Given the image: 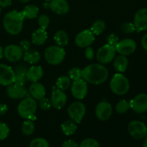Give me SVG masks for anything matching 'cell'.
Wrapping results in <instances>:
<instances>
[{
    "mask_svg": "<svg viewBox=\"0 0 147 147\" xmlns=\"http://www.w3.org/2000/svg\"><path fill=\"white\" fill-rule=\"evenodd\" d=\"M88 84L83 78L75 80L71 85V93L73 97L78 100L85 98L88 93Z\"/></svg>",
    "mask_w": 147,
    "mask_h": 147,
    "instance_id": "cell-12",
    "label": "cell"
},
{
    "mask_svg": "<svg viewBox=\"0 0 147 147\" xmlns=\"http://www.w3.org/2000/svg\"><path fill=\"white\" fill-rule=\"evenodd\" d=\"M18 1L21 3H27L28 1H30V0H18Z\"/></svg>",
    "mask_w": 147,
    "mask_h": 147,
    "instance_id": "cell-49",
    "label": "cell"
},
{
    "mask_svg": "<svg viewBox=\"0 0 147 147\" xmlns=\"http://www.w3.org/2000/svg\"><path fill=\"white\" fill-rule=\"evenodd\" d=\"M95 41V35L90 30H85L80 32L75 38L76 45L79 47L85 48L91 45Z\"/></svg>",
    "mask_w": 147,
    "mask_h": 147,
    "instance_id": "cell-14",
    "label": "cell"
},
{
    "mask_svg": "<svg viewBox=\"0 0 147 147\" xmlns=\"http://www.w3.org/2000/svg\"><path fill=\"white\" fill-rule=\"evenodd\" d=\"M112 113L113 108L111 104L107 101H101L98 103L95 110L96 118L102 121L109 120L112 116Z\"/></svg>",
    "mask_w": 147,
    "mask_h": 147,
    "instance_id": "cell-13",
    "label": "cell"
},
{
    "mask_svg": "<svg viewBox=\"0 0 147 147\" xmlns=\"http://www.w3.org/2000/svg\"><path fill=\"white\" fill-rule=\"evenodd\" d=\"M130 109V103L126 100H121L116 104V111L119 114H124Z\"/></svg>",
    "mask_w": 147,
    "mask_h": 147,
    "instance_id": "cell-32",
    "label": "cell"
},
{
    "mask_svg": "<svg viewBox=\"0 0 147 147\" xmlns=\"http://www.w3.org/2000/svg\"><path fill=\"white\" fill-rule=\"evenodd\" d=\"M30 147H50L48 142L43 138H35L30 144Z\"/></svg>",
    "mask_w": 147,
    "mask_h": 147,
    "instance_id": "cell-35",
    "label": "cell"
},
{
    "mask_svg": "<svg viewBox=\"0 0 147 147\" xmlns=\"http://www.w3.org/2000/svg\"><path fill=\"white\" fill-rule=\"evenodd\" d=\"M142 147H147V136L144 138V141Z\"/></svg>",
    "mask_w": 147,
    "mask_h": 147,
    "instance_id": "cell-48",
    "label": "cell"
},
{
    "mask_svg": "<svg viewBox=\"0 0 147 147\" xmlns=\"http://www.w3.org/2000/svg\"><path fill=\"white\" fill-rule=\"evenodd\" d=\"M15 74L10 66L6 64H0V85L8 86L14 83Z\"/></svg>",
    "mask_w": 147,
    "mask_h": 147,
    "instance_id": "cell-15",
    "label": "cell"
},
{
    "mask_svg": "<svg viewBox=\"0 0 147 147\" xmlns=\"http://www.w3.org/2000/svg\"><path fill=\"white\" fill-rule=\"evenodd\" d=\"M128 65H129V60L126 56L120 55L114 58L113 67H114L115 70L118 73H123L126 71Z\"/></svg>",
    "mask_w": 147,
    "mask_h": 147,
    "instance_id": "cell-24",
    "label": "cell"
},
{
    "mask_svg": "<svg viewBox=\"0 0 147 147\" xmlns=\"http://www.w3.org/2000/svg\"><path fill=\"white\" fill-rule=\"evenodd\" d=\"M108 78L109 70L100 63L88 65L82 70V78L90 84H101L106 81Z\"/></svg>",
    "mask_w": 147,
    "mask_h": 147,
    "instance_id": "cell-1",
    "label": "cell"
},
{
    "mask_svg": "<svg viewBox=\"0 0 147 147\" xmlns=\"http://www.w3.org/2000/svg\"><path fill=\"white\" fill-rule=\"evenodd\" d=\"M50 8L57 15H65L70 9L69 4L66 0H51Z\"/></svg>",
    "mask_w": 147,
    "mask_h": 147,
    "instance_id": "cell-19",
    "label": "cell"
},
{
    "mask_svg": "<svg viewBox=\"0 0 147 147\" xmlns=\"http://www.w3.org/2000/svg\"><path fill=\"white\" fill-rule=\"evenodd\" d=\"M0 13H1V7H0Z\"/></svg>",
    "mask_w": 147,
    "mask_h": 147,
    "instance_id": "cell-51",
    "label": "cell"
},
{
    "mask_svg": "<svg viewBox=\"0 0 147 147\" xmlns=\"http://www.w3.org/2000/svg\"><path fill=\"white\" fill-rule=\"evenodd\" d=\"M71 85V80L68 76H62L57 78L56 81V87L62 90H65Z\"/></svg>",
    "mask_w": 147,
    "mask_h": 147,
    "instance_id": "cell-30",
    "label": "cell"
},
{
    "mask_svg": "<svg viewBox=\"0 0 147 147\" xmlns=\"http://www.w3.org/2000/svg\"><path fill=\"white\" fill-rule=\"evenodd\" d=\"M12 0H0V7H7L11 4Z\"/></svg>",
    "mask_w": 147,
    "mask_h": 147,
    "instance_id": "cell-46",
    "label": "cell"
},
{
    "mask_svg": "<svg viewBox=\"0 0 147 147\" xmlns=\"http://www.w3.org/2000/svg\"><path fill=\"white\" fill-rule=\"evenodd\" d=\"M29 67L27 65L20 64L16 66L14 68V74H15V80L14 83L20 85V86H24L27 83V77H26V73Z\"/></svg>",
    "mask_w": 147,
    "mask_h": 147,
    "instance_id": "cell-21",
    "label": "cell"
},
{
    "mask_svg": "<svg viewBox=\"0 0 147 147\" xmlns=\"http://www.w3.org/2000/svg\"><path fill=\"white\" fill-rule=\"evenodd\" d=\"M24 17L21 11L12 10L5 14L3 19L4 30L11 35H17L23 28Z\"/></svg>",
    "mask_w": 147,
    "mask_h": 147,
    "instance_id": "cell-2",
    "label": "cell"
},
{
    "mask_svg": "<svg viewBox=\"0 0 147 147\" xmlns=\"http://www.w3.org/2000/svg\"><path fill=\"white\" fill-rule=\"evenodd\" d=\"M22 132L25 136H30L34 131V124L32 121L27 119L22 125Z\"/></svg>",
    "mask_w": 147,
    "mask_h": 147,
    "instance_id": "cell-31",
    "label": "cell"
},
{
    "mask_svg": "<svg viewBox=\"0 0 147 147\" xmlns=\"http://www.w3.org/2000/svg\"><path fill=\"white\" fill-rule=\"evenodd\" d=\"M116 53L115 47L107 43L98 49L96 53V59L100 64H108L113 61L116 57Z\"/></svg>",
    "mask_w": 147,
    "mask_h": 147,
    "instance_id": "cell-8",
    "label": "cell"
},
{
    "mask_svg": "<svg viewBox=\"0 0 147 147\" xmlns=\"http://www.w3.org/2000/svg\"><path fill=\"white\" fill-rule=\"evenodd\" d=\"M44 55L45 59L49 64L57 65L63 62L65 57V52L63 47L53 45L46 48Z\"/></svg>",
    "mask_w": 147,
    "mask_h": 147,
    "instance_id": "cell-5",
    "label": "cell"
},
{
    "mask_svg": "<svg viewBox=\"0 0 147 147\" xmlns=\"http://www.w3.org/2000/svg\"><path fill=\"white\" fill-rule=\"evenodd\" d=\"M107 41H108V44L115 47V46L117 45V43L119 42V37L116 33L114 32L110 33V34L107 36Z\"/></svg>",
    "mask_w": 147,
    "mask_h": 147,
    "instance_id": "cell-39",
    "label": "cell"
},
{
    "mask_svg": "<svg viewBox=\"0 0 147 147\" xmlns=\"http://www.w3.org/2000/svg\"><path fill=\"white\" fill-rule=\"evenodd\" d=\"M20 47H21V49L23 50V52H25L27 51V50H30V47H31V43H30V41H28V40H22V41L20 42Z\"/></svg>",
    "mask_w": 147,
    "mask_h": 147,
    "instance_id": "cell-42",
    "label": "cell"
},
{
    "mask_svg": "<svg viewBox=\"0 0 147 147\" xmlns=\"http://www.w3.org/2000/svg\"><path fill=\"white\" fill-rule=\"evenodd\" d=\"M7 94L11 99H22L28 96V92L24 86L14 83L7 86Z\"/></svg>",
    "mask_w": 147,
    "mask_h": 147,
    "instance_id": "cell-17",
    "label": "cell"
},
{
    "mask_svg": "<svg viewBox=\"0 0 147 147\" xmlns=\"http://www.w3.org/2000/svg\"><path fill=\"white\" fill-rule=\"evenodd\" d=\"M68 76H69V78H70V80H73V81L79 80V79H81L82 70L77 67H72V68L69 70Z\"/></svg>",
    "mask_w": 147,
    "mask_h": 147,
    "instance_id": "cell-34",
    "label": "cell"
},
{
    "mask_svg": "<svg viewBox=\"0 0 147 147\" xmlns=\"http://www.w3.org/2000/svg\"><path fill=\"white\" fill-rule=\"evenodd\" d=\"M62 131L66 136L74 134L78 129V123L73 120H67L61 125Z\"/></svg>",
    "mask_w": 147,
    "mask_h": 147,
    "instance_id": "cell-26",
    "label": "cell"
},
{
    "mask_svg": "<svg viewBox=\"0 0 147 147\" xmlns=\"http://www.w3.org/2000/svg\"><path fill=\"white\" fill-rule=\"evenodd\" d=\"M29 93L35 100H41L46 95V89L42 83L34 82L30 85L29 88Z\"/></svg>",
    "mask_w": 147,
    "mask_h": 147,
    "instance_id": "cell-20",
    "label": "cell"
},
{
    "mask_svg": "<svg viewBox=\"0 0 147 147\" xmlns=\"http://www.w3.org/2000/svg\"><path fill=\"white\" fill-rule=\"evenodd\" d=\"M9 134V128L5 123L0 122V141L4 140Z\"/></svg>",
    "mask_w": 147,
    "mask_h": 147,
    "instance_id": "cell-37",
    "label": "cell"
},
{
    "mask_svg": "<svg viewBox=\"0 0 147 147\" xmlns=\"http://www.w3.org/2000/svg\"><path fill=\"white\" fill-rule=\"evenodd\" d=\"M62 147H78V144L74 140H67L63 142Z\"/></svg>",
    "mask_w": 147,
    "mask_h": 147,
    "instance_id": "cell-43",
    "label": "cell"
},
{
    "mask_svg": "<svg viewBox=\"0 0 147 147\" xmlns=\"http://www.w3.org/2000/svg\"><path fill=\"white\" fill-rule=\"evenodd\" d=\"M130 109L134 113L142 114L147 111V94L139 93L130 102Z\"/></svg>",
    "mask_w": 147,
    "mask_h": 147,
    "instance_id": "cell-10",
    "label": "cell"
},
{
    "mask_svg": "<svg viewBox=\"0 0 147 147\" xmlns=\"http://www.w3.org/2000/svg\"><path fill=\"white\" fill-rule=\"evenodd\" d=\"M47 40V34L45 30L39 28L32 34V42L37 46H41L45 43Z\"/></svg>",
    "mask_w": 147,
    "mask_h": 147,
    "instance_id": "cell-23",
    "label": "cell"
},
{
    "mask_svg": "<svg viewBox=\"0 0 147 147\" xmlns=\"http://www.w3.org/2000/svg\"><path fill=\"white\" fill-rule=\"evenodd\" d=\"M24 52L20 45H9L4 49V56L8 61L16 63L23 57Z\"/></svg>",
    "mask_w": 147,
    "mask_h": 147,
    "instance_id": "cell-11",
    "label": "cell"
},
{
    "mask_svg": "<svg viewBox=\"0 0 147 147\" xmlns=\"http://www.w3.org/2000/svg\"><path fill=\"white\" fill-rule=\"evenodd\" d=\"M141 43H142V46L144 48V50L147 51V33L142 37Z\"/></svg>",
    "mask_w": 147,
    "mask_h": 147,
    "instance_id": "cell-45",
    "label": "cell"
},
{
    "mask_svg": "<svg viewBox=\"0 0 147 147\" xmlns=\"http://www.w3.org/2000/svg\"><path fill=\"white\" fill-rule=\"evenodd\" d=\"M106 24L103 20H98L95 21L90 27V31L94 35H99L104 32L106 30Z\"/></svg>",
    "mask_w": 147,
    "mask_h": 147,
    "instance_id": "cell-29",
    "label": "cell"
},
{
    "mask_svg": "<svg viewBox=\"0 0 147 147\" xmlns=\"http://www.w3.org/2000/svg\"><path fill=\"white\" fill-rule=\"evenodd\" d=\"M116 53L121 55L127 56L133 54L136 50V43L134 40L130 38L123 39L119 40L115 46Z\"/></svg>",
    "mask_w": 147,
    "mask_h": 147,
    "instance_id": "cell-9",
    "label": "cell"
},
{
    "mask_svg": "<svg viewBox=\"0 0 147 147\" xmlns=\"http://www.w3.org/2000/svg\"><path fill=\"white\" fill-rule=\"evenodd\" d=\"M37 106L38 103L37 100L31 96H27L23 98L21 102H20L17 106V112L18 114L23 119L32 121L35 119L34 116L37 111Z\"/></svg>",
    "mask_w": 147,
    "mask_h": 147,
    "instance_id": "cell-3",
    "label": "cell"
},
{
    "mask_svg": "<svg viewBox=\"0 0 147 147\" xmlns=\"http://www.w3.org/2000/svg\"><path fill=\"white\" fill-rule=\"evenodd\" d=\"M111 91L117 96H123L129 90L130 83L127 78L121 73H116L110 81Z\"/></svg>",
    "mask_w": 147,
    "mask_h": 147,
    "instance_id": "cell-4",
    "label": "cell"
},
{
    "mask_svg": "<svg viewBox=\"0 0 147 147\" xmlns=\"http://www.w3.org/2000/svg\"><path fill=\"white\" fill-rule=\"evenodd\" d=\"M4 57V49L0 45V60Z\"/></svg>",
    "mask_w": 147,
    "mask_h": 147,
    "instance_id": "cell-47",
    "label": "cell"
},
{
    "mask_svg": "<svg viewBox=\"0 0 147 147\" xmlns=\"http://www.w3.org/2000/svg\"><path fill=\"white\" fill-rule=\"evenodd\" d=\"M39 106H40V109L43 111H47L50 110V108H51V102L49 100L48 98H43L41 100H40L39 102Z\"/></svg>",
    "mask_w": 147,
    "mask_h": 147,
    "instance_id": "cell-40",
    "label": "cell"
},
{
    "mask_svg": "<svg viewBox=\"0 0 147 147\" xmlns=\"http://www.w3.org/2000/svg\"><path fill=\"white\" fill-rule=\"evenodd\" d=\"M79 147H100V144L96 139L88 138L82 141Z\"/></svg>",
    "mask_w": 147,
    "mask_h": 147,
    "instance_id": "cell-38",
    "label": "cell"
},
{
    "mask_svg": "<svg viewBox=\"0 0 147 147\" xmlns=\"http://www.w3.org/2000/svg\"><path fill=\"white\" fill-rule=\"evenodd\" d=\"M21 12L24 19L32 20V19L36 18L38 16L39 8L34 4H29L24 7V9Z\"/></svg>",
    "mask_w": 147,
    "mask_h": 147,
    "instance_id": "cell-27",
    "label": "cell"
},
{
    "mask_svg": "<svg viewBox=\"0 0 147 147\" xmlns=\"http://www.w3.org/2000/svg\"><path fill=\"white\" fill-rule=\"evenodd\" d=\"M120 30L123 34H131L134 32L136 31V28L134 24V23L129 22H125L122 23L120 26Z\"/></svg>",
    "mask_w": 147,
    "mask_h": 147,
    "instance_id": "cell-33",
    "label": "cell"
},
{
    "mask_svg": "<svg viewBox=\"0 0 147 147\" xmlns=\"http://www.w3.org/2000/svg\"><path fill=\"white\" fill-rule=\"evenodd\" d=\"M54 40L57 45L63 47L68 44L69 37L65 31H64V30H58L55 34Z\"/></svg>",
    "mask_w": 147,
    "mask_h": 147,
    "instance_id": "cell-28",
    "label": "cell"
},
{
    "mask_svg": "<svg viewBox=\"0 0 147 147\" xmlns=\"http://www.w3.org/2000/svg\"><path fill=\"white\" fill-rule=\"evenodd\" d=\"M45 1H51V0H45Z\"/></svg>",
    "mask_w": 147,
    "mask_h": 147,
    "instance_id": "cell-50",
    "label": "cell"
},
{
    "mask_svg": "<svg viewBox=\"0 0 147 147\" xmlns=\"http://www.w3.org/2000/svg\"><path fill=\"white\" fill-rule=\"evenodd\" d=\"M86 112V108L84 103L80 101H75L69 106L67 113L70 119L76 123H80Z\"/></svg>",
    "mask_w": 147,
    "mask_h": 147,
    "instance_id": "cell-7",
    "label": "cell"
},
{
    "mask_svg": "<svg viewBox=\"0 0 147 147\" xmlns=\"http://www.w3.org/2000/svg\"><path fill=\"white\" fill-rule=\"evenodd\" d=\"M85 55H86V57L89 60H91L94 58L95 56V53L93 49L91 47H86V50H85Z\"/></svg>",
    "mask_w": 147,
    "mask_h": 147,
    "instance_id": "cell-41",
    "label": "cell"
},
{
    "mask_svg": "<svg viewBox=\"0 0 147 147\" xmlns=\"http://www.w3.org/2000/svg\"><path fill=\"white\" fill-rule=\"evenodd\" d=\"M8 111V107L4 103H0V116H3Z\"/></svg>",
    "mask_w": 147,
    "mask_h": 147,
    "instance_id": "cell-44",
    "label": "cell"
},
{
    "mask_svg": "<svg viewBox=\"0 0 147 147\" xmlns=\"http://www.w3.org/2000/svg\"><path fill=\"white\" fill-rule=\"evenodd\" d=\"M40 58H41V56H40V53L34 49H30L24 52V54H23V59L26 63L29 64H36L40 61Z\"/></svg>",
    "mask_w": 147,
    "mask_h": 147,
    "instance_id": "cell-25",
    "label": "cell"
},
{
    "mask_svg": "<svg viewBox=\"0 0 147 147\" xmlns=\"http://www.w3.org/2000/svg\"><path fill=\"white\" fill-rule=\"evenodd\" d=\"M134 24L136 31L147 30V8L141 9L136 11L134 17Z\"/></svg>",
    "mask_w": 147,
    "mask_h": 147,
    "instance_id": "cell-18",
    "label": "cell"
},
{
    "mask_svg": "<svg viewBox=\"0 0 147 147\" xmlns=\"http://www.w3.org/2000/svg\"><path fill=\"white\" fill-rule=\"evenodd\" d=\"M50 22V17L46 14H42L37 19V23H38L39 26L40 27V28L43 29V30H46L48 27Z\"/></svg>",
    "mask_w": 147,
    "mask_h": 147,
    "instance_id": "cell-36",
    "label": "cell"
},
{
    "mask_svg": "<svg viewBox=\"0 0 147 147\" xmlns=\"http://www.w3.org/2000/svg\"><path fill=\"white\" fill-rule=\"evenodd\" d=\"M51 105L56 109H61L64 107L67 102V96L63 90H60L57 88H54L52 92Z\"/></svg>",
    "mask_w": 147,
    "mask_h": 147,
    "instance_id": "cell-16",
    "label": "cell"
},
{
    "mask_svg": "<svg viewBox=\"0 0 147 147\" xmlns=\"http://www.w3.org/2000/svg\"><path fill=\"white\" fill-rule=\"evenodd\" d=\"M43 73V69L40 66H32L29 67L26 73L27 80L32 83L38 82L42 78Z\"/></svg>",
    "mask_w": 147,
    "mask_h": 147,
    "instance_id": "cell-22",
    "label": "cell"
},
{
    "mask_svg": "<svg viewBox=\"0 0 147 147\" xmlns=\"http://www.w3.org/2000/svg\"><path fill=\"white\" fill-rule=\"evenodd\" d=\"M128 131L134 139L137 140L144 139L147 136V126L141 121H131L128 125Z\"/></svg>",
    "mask_w": 147,
    "mask_h": 147,
    "instance_id": "cell-6",
    "label": "cell"
}]
</instances>
